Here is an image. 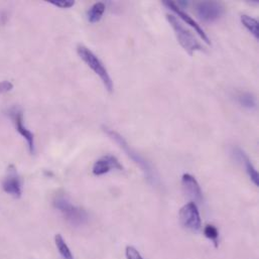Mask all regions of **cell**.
I'll list each match as a JSON object with an SVG mask.
<instances>
[{"label":"cell","mask_w":259,"mask_h":259,"mask_svg":"<svg viewBox=\"0 0 259 259\" xmlns=\"http://www.w3.org/2000/svg\"><path fill=\"white\" fill-rule=\"evenodd\" d=\"M77 53L81 60L101 79L103 85L108 90V92L111 93L114 89L113 81L100 59L91 50L83 45H79L77 47Z\"/></svg>","instance_id":"cell-1"},{"label":"cell","mask_w":259,"mask_h":259,"mask_svg":"<svg viewBox=\"0 0 259 259\" xmlns=\"http://www.w3.org/2000/svg\"><path fill=\"white\" fill-rule=\"evenodd\" d=\"M166 19L171 25L179 44L190 56H193L197 51H204V47L199 42L194 33L187 28L179 18L172 14H166Z\"/></svg>","instance_id":"cell-2"},{"label":"cell","mask_w":259,"mask_h":259,"mask_svg":"<svg viewBox=\"0 0 259 259\" xmlns=\"http://www.w3.org/2000/svg\"><path fill=\"white\" fill-rule=\"evenodd\" d=\"M103 130L115 143H117L119 145L120 148L123 149V151L130 156V158L136 164L139 165V167L145 174L147 180L153 182L154 181V175H153V171H152V168H151L150 164L140 154H138L133 148H131V146L126 142V140L118 132H116L115 130H111L107 126H103Z\"/></svg>","instance_id":"cell-3"},{"label":"cell","mask_w":259,"mask_h":259,"mask_svg":"<svg viewBox=\"0 0 259 259\" xmlns=\"http://www.w3.org/2000/svg\"><path fill=\"white\" fill-rule=\"evenodd\" d=\"M54 205L63 214V216L74 225H82L88 219V215L85 210L73 205L65 197H57L54 201Z\"/></svg>","instance_id":"cell-4"},{"label":"cell","mask_w":259,"mask_h":259,"mask_svg":"<svg viewBox=\"0 0 259 259\" xmlns=\"http://www.w3.org/2000/svg\"><path fill=\"white\" fill-rule=\"evenodd\" d=\"M181 224L193 231V232H200L202 229V220L199 213V209L196 203L191 202L186 204L179 213Z\"/></svg>","instance_id":"cell-5"},{"label":"cell","mask_w":259,"mask_h":259,"mask_svg":"<svg viewBox=\"0 0 259 259\" xmlns=\"http://www.w3.org/2000/svg\"><path fill=\"white\" fill-rule=\"evenodd\" d=\"M197 16L205 22H214L224 13V6L217 1H200L195 3Z\"/></svg>","instance_id":"cell-6"},{"label":"cell","mask_w":259,"mask_h":259,"mask_svg":"<svg viewBox=\"0 0 259 259\" xmlns=\"http://www.w3.org/2000/svg\"><path fill=\"white\" fill-rule=\"evenodd\" d=\"M9 116L11 120L13 121V124L15 126L16 131L25 139L29 152L31 154L35 151V145H34V135L30 130H27L23 123V112L19 107H13L9 110Z\"/></svg>","instance_id":"cell-7"},{"label":"cell","mask_w":259,"mask_h":259,"mask_svg":"<svg viewBox=\"0 0 259 259\" xmlns=\"http://www.w3.org/2000/svg\"><path fill=\"white\" fill-rule=\"evenodd\" d=\"M3 191L13 198H20L22 194L21 180L13 165H10L7 169L6 176L2 181Z\"/></svg>","instance_id":"cell-8"},{"label":"cell","mask_w":259,"mask_h":259,"mask_svg":"<svg viewBox=\"0 0 259 259\" xmlns=\"http://www.w3.org/2000/svg\"><path fill=\"white\" fill-rule=\"evenodd\" d=\"M162 3H163V5L166 6L168 9H170L171 11H174V12H175L181 19H183L186 23H188L189 25H191V26L197 31V33L200 35V37H201L206 44L211 45V41H210V39H209L207 33L205 32V30L202 28V26H201L193 17H191L186 11L182 10V9L179 7L178 4H176V3L172 2V1H163Z\"/></svg>","instance_id":"cell-9"},{"label":"cell","mask_w":259,"mask_h":259,"mask_svg":"<svg viewBox=\"0 0 259 259\" xmlns=\"http://www.w3.org/2000/svg\"><path fill=\"white\" fill-rule=\"evenodd\" d=\"M112 169L122 170L123 166L121 165V163L115 156L107 154V155H104L101 158H99L94 163L92 171L95 176H102V175H105V174L111 171Z\"/></svg>","instance_id":"cell-10"},{"label":"cell","mask_w":259,"mask_h":259,"mask_svg":"<svg viewBox=\"0 0 259 259\" xmlns=\"http://www.w3.org/2000/svg\"><path fill=\"white\" fill-rule=\"evenodd\" d=\"M182 185L185 190V193L193 199L197 203H202L203 202V194L201 187L195 177H193L190 174H185L183 175L182 178Z\"/></svg>","instance_id":"cell-11"},{"label":"cell","mask_w":259,"mask_h":259,"mask_svg":"<svg viewBox=\"0 0 259 259\" xmlns=\"http://www.w3.org/2000/svg\"><path fill=\"white\" fill-rule=\"evenodd\" d=\"M234 154L235 156L238 158V160H240L241 162H243L244 166H245V169L250 178V180L254 183L255 186H258L259 185V179H258V172L257 170L255 169V167L253 166V164L251 163L249 157L247 156V154L239 147H236L234 149Z\"/></svg>","instance_id":"cell-12"},{"label":"cell","mask_w":259,"mask_h":259,"mask_svg":"<svg viewBox=\"0 0 259 259\" xmlns=\"http://www.w3.org/2000/svg\"><path fill=\"white\" fill-rule=\"evenodd\" d=\"M105 4L103 2H97L95 3L94 5L91 6V8L88 10L87 12V17H88V20L91 22V23H96L98 22L104 11H105Z\"/></svg>","instance_id":"cell-13"},{"label":"cell","mask_w":259,"mask_h":259,"mask_svg":"<svg viewBox=\"0 0 259 259\" xmlns=\"http://www.w3.org/2000/svg\"><path fill=\"white\" fill-rule=\"evenodd\" d=\"M236 99L238 101V103L246 108V109H249V110H252V109H255L256 108V99L255 97L251 94V93H248V92H241L239 93L237 96H236Z\"/></svg>","instance_id":"cell-14"},{"label":"cell","mask_w":259,"mask_h":259,"mask_svg":"<svg viewBox=\"0 0 259 259\" xmlns=\"http://www.w3.org/2000/svg\"><path fill=\"white\" fill-rule=\"evenodd\" d=\"M55 243H56V246H57L62 258L74 259V256H73L68 244L66 243L65 239L63 238V236L61 234H57L55 236Z\"/></svg>","instance_id":"cell-15"},{"label":"cell","mask_w":259,"mask_h":259,"mask_svg":"<svg viewBox=\"0 0 259 259\" xmlns=\"http://www.w3.org/2000/svg\"><path fill=\"white\" fill-rule=\"evenodd\" d=\"M241 22L243 23V25L248 29V31L255 37V38H259V24L258 21L251 17L248 16L246 14L241 15Z\"/></svg>","instance_id":"cell-16"},{"label":"cell","mask_w":259,"mask_h":259,"mask_svg":"<svg viewBox=\"0 0 259 259\" xmlns=\"http://www.w3.org/2000/svg\"><path fill=\"white\" fill-rule=\"evenodd\" d=\"M204 234H205V236L208 238V239H210V240H212L213 242H214V244H215V246L217 247L218 246V238H219V231H218V229L214 226V225H207L206 227H205V229H204Z\"/></svg>","instance_id":"cell-17"},{"label":"cell","mask_w":259,"mask_h":259,"mask_svg":"<svg viewBox=\"0 0 259 259\" xmlns=\"http://www.w3.org/2000/svg\"><path fill=\"white\" fill-rule=\"evenodd\" d=\"M49 2L60 8H70L75 5V1L73 0H50Z\"/></svg>","instance_id":"cell-18"},{"label":"cell","mask_w":259,"mask_h":259,"mask_svg":"<svg viewBox=\"0 0 259 259\" xmlns=\"http://www.w3.org/2000/svg\"><path fill=\"white\" fill-rule=\"evenodd\" d=\"M125 254L127 259H143L140 255V253L133 247V246H127L125 249Z\"/></svg>","instance_id":"cell-19"},{"label":"cell","mask_w":259,"mask_h":259,"mask_svg":"<svg viewBox=\"0 0 259 259\" xmlns=\"http://www.w3.org/2000/svg\"><path fill=\"white\" fill-rule=\"evenodd\" d=\"M12 88H13V85L11 82H9V81L0 82V94L9 92L12 90Z\"/></svg>","instance_id":"cell-20"}]
</instances>
